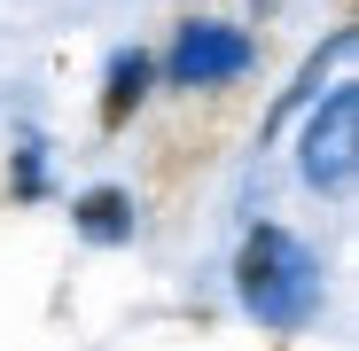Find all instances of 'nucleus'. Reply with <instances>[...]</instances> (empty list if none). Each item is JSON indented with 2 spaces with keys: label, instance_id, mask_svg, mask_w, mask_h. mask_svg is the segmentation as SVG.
Segmentation results:
<instances>
[{
  "label": "nucleus",
  "instance_id": "1",
  "mask_svg": "<svg viewBox=\"0 0 359 351\" xmlns=\"http://www.w3.org/2000/svg\"><path fill=\"white\" fill-rule=\"evenodd\" d=\"M234 289H243V305L266 320V328H281V336H297L313 312H320V258L297 242L289 226H250L243 234V250H234Z\"/></svg>",
  "mask_w": 359,
  "mask_h": 351
},
{
  "label": "nucleus",
  "instance_id": "2",
  "mask_svg": "<svg viewBox=\"0 0 359 351\" xmlns=\"http://www.w3.org/2000/svg\"><path fill=\"white\" fill-rule=\"evenodd\" d=\"M243 125V86H219V94H180L172 117L149 133V188L156 203H180L203 172L219 164V149Z\"/></svg>",
  "mask_w": 359,
  "mask_h": 351
},
{
  "label": "nucleus",
  "instance_id": "3",
  "mask_svg": "<svg viewBox=\"0 0 359 351\" xmlns=\"http://www.w3.org/2000/svg\"><path fill=\"white\" fill-rule=\"evenodd\" d=\"M250 32H234V24H188L172 47V86L180 94H219V86H243L250 71Z\"/></svg>",
  "mask_w": 359,
  "mask_h": 351
},
{
  "label": "nucleus",
  "instance_id": "4",
  "mask_svg": "<svg viewBox=\"0 0 359 351\" xmlns=\"http://www.w3.org/2000/svg\"><path fill=\"white\" fill-rule=\"evenodd\" d=\"M351 125H359V94L336 86L328 94V149H305V172L320 188H336V195L351 188Z\"/></svg>",
  "mask_w": 359,
  "mask_h": 351
},
{
  "label": "nucleus",
  "instance_id": "5",
  "mask_svg": "<svg viewBox=\"0 0 359 351\" xmlns=\"http://www.w3.org/2000/svg\"><path fill=\"white\" fill-rule=\"evenodd\" d=\"M149 55H117L109 63V86H102V133H126V117L141 109V94H149Z\"/></svg>",
  "mask_w": 359,
  "mask_h": 351
},
{
  "label": "nucleus",
  "instance_id": "6",
  "mask_svg": "<svg viewBox=\"0 0 359 351\" xmlns=\"http://www.w3.org/2000/svg\"><path fill=\"white\" fill-rule=\"evenodd\" d=\"M79 234H86V242H126V234H133V195L126 188L79 195Z\"/></svg>",
  "mask_w": 359,
  "mask_h": 351
}]
</instances>
